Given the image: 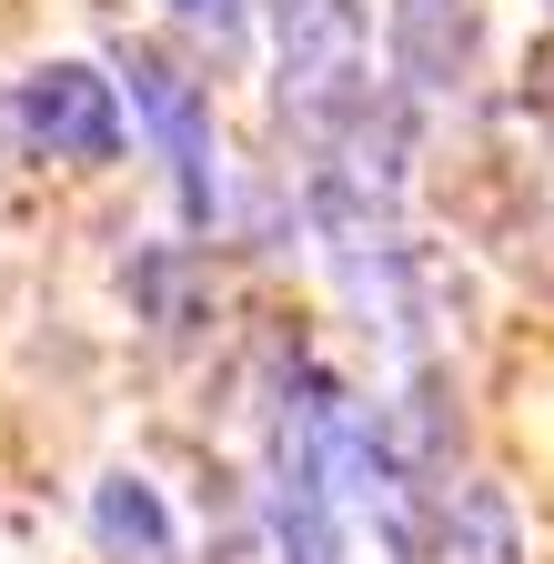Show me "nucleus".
<instances>
[{"mask_svg": "<svg viewBox=\"0 0 554 564\" xmlns=\"http://www.w3.org/2000/svg\"><path fill=\"white\" fill-rule=\"evenodd\" d=\"M121 70V101H131V131L152 141V162L172 182V212H182V232L192 242H222L232 232V162H222V111H213V82H202L192 61H172L162 41H121L111 51Z\"/></svg>", "mask_w": 554, "mask_h": 564, "instance_id": "obj_2", "label": "nucleus"}, {"mask_svg": "<svg viewBox=\"0 0 554 564\" xmlns=\"http://www.w3.org/2000/svg\"><path fill=\"white\" fill-rule=\"evenodd\" d=\"M252 514H262V554L272 564H354V514H343L333 474L313 464V444L293 423L262 413V484H252Z\"/></svg>", "mask_w": 554, "mask_h": 564, "instance_id": "obj_5", "label": "nucleus"}, {"mask_svg": "<svg viewBox=\"0 0 554 564\" xmlns=\"http://www.w3.org/2000/svg\"><path fill=\"white\" fill-rule=\"evenodd\" d=\"M91 534H101L111 564H182L172 505H162L142 474H101V484H91Z\"/></svg>", "mask_w": 554, "mask_h": 564, "instance_id": "obj_7", "label": "nucleus"}, {"mask_svg": "<svg viewBox=\"0 0 554 564\" xmlns=\"http://www.w3.org/2000/svg\"><path fill=\"white\" fill-rule=\"evenodd\" d=\"M172 31L202 51V61H242L252 51V21H262V0H162Z\"/></svg>", "mask_w": 554, "mask_h": 564, "instance_id": "obj_8", "label": "nucleus"}, {"mask_svg": "<svg viewBox=\"0 0 554 564\" xmlns=\"http://www.w3.org/2000/svg\"><path fill=\"white\" fill-rule=\"evenodd\" d=\"M544 11H554V0H544Z\"/></svg>", "mask_w": 554, "mask_h": 564, "instance_id": "obj_9", "label": "nucleus"}, {"mask_svg": "<svg viewBox=\"0 0 554 564\" xmlns=\"http://www.w3.org/2000/svg\"><path fill=\"white\" fill-rule=\"evenodd\" d=\"M383 70L424 121H464L484 91V0H383Z\"/></svg>", "mask_w": 554, "mask_h": 564, "instance_id": "obj_4", "label": "nucleus"}, {"mask_svg": "<svg viewBox=\"0 0 554 564\" xmlns=\"http://www.w3.org/2000/svg\"><path fill=\"white\" fill-rule=\"evenodd\" d=\"M11 131L31 141L41 162H61V172L121 162V131H131L121 70H91V61H31L21 82H11Z\"/></svg>", "mask_w": 554, "mask_h": 564, "instance_id": "obj_3", "label": "nucleus"}, {"mask_svg": "<svg viewBox=\"0 0 554 564\" xmlns=\"http://www.w3.org/2000/svg\"><path fill=\"white\" fill-rule=\"evenodd\" d=\"M434 564H524L514 505L484 474H454L444 484V505H434Z\"/></svg>", "mask_w": 554, "mask_h": 564, "instance_id": "obj_6", "label": "nucleus"}, {"mask_svg": "<svg viewBox=\"0 0 554 564\" xmlns=\"http://www.w3.org/2000/svg\"><path fill=\"white\" fill-rule=\"evenodd\" d=\"M262 31H272V111H283L303 162L383 111L393 70H373L363 0H262Z\"/></svg>", "mask_w": 554, "mask_h": 564, "instance_id": "obj_1", "label": "nucleus"}]
</instances>
